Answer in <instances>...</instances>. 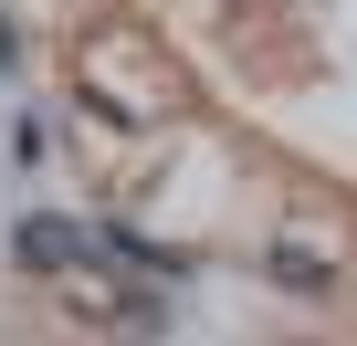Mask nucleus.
<instances>
[{
    "mask_svg": "<svg viewBox=\"0 0 357 346\" xmlns=\"http://www.w3.org/2000/svg\"><path fill=\"white\" fill-rule=\"evenodd\" d=\"M22 252H32V262H43V273H63V262H74V231H53V221H43V231H32V242H22Z\"/></svg>",
    "mask_w": 357,
    "mask_h": 346,
    "instance_id": "1",
    "label": "nucleus"
}]
</instances>
